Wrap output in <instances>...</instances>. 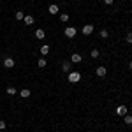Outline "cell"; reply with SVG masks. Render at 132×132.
Masks as SVG:
<instances>
[{"instance_id": "20", "label": "cell", "mask_w": 132, "mask_h": 132, "mask_svg": "<svg viewBox=\"0 0 132 132\" xmlns=\"http://www.w3.org/2000/svg\"><path fill=\"white\" fill-rule=\"evenodd\" d=\"M108 35H109L108 30H101V37H102V39H108Z\"/></svg>"}, {"instance_id": "15", "label": "cell", "mask_w": 132, "mask_h": 132, "mask_svg": "<svg viewBox=\"0 0 132 132\" xmlns=\"http://www.w3.org/2000/svg\"><path fill=\"white\" fill-rule=\"evenodd\" d=\"M60 21H63V23H65V21H69V14H65V12L60 14Z\"/></svg>"}, {"instance_id": "6", "label": "cell", "mask_w": 132, "mask_h": 132, "mask_svg": "<svg viewBox=\"0 0 132 132\" xmlns=\"http://www.w3.org/2000/svg\"><path fill=\"white\" fill-rule=\"evenodd\" d=\"M71 62H72V63H79V62H81V55L74 53V55L71 56Z\"/></svg>"}, {"instance_id": "8", "label": "cell", "mask_w": 132, "mask_h": 132, "mask_svg": "<svg viewBox=\"0 0 132 132\" xmlns=\"http://www.w3.org/2000/svg\"><path fill=\"white\" fill-rule=\"evenodd\" d=\"M58 5H55V4H53V5H50V9H48V12H50V14H56V12H58Z\"/></svg>"}, {"instance_id": "16", "label": "cell", "mask_w": 132, "mask_h": 132, "mask_svg": "<svg viewBox=\"0 0 132 132\" xmlns=\"http://www.w3.org/2000/svg\"><path fill=\"white\" fill-rule=\"evenodd\" d=\"M125 123H127V125H132V116L130 114H125Z\"/></svg>"}, {"instance_id": "12", "label": "cell", "mask_w": 132, "mask_h": 132, "mask_svg": "<svg viewBox=\"0 0 132 132\" xmlns=\"http://www.w3.org/2000/svg\"><path fill=\"white\" fill-rule=\"evenodd\" d=\"M23 20H25V23H27V25H34V16H30V14H28V16H25Z\"/></svg>"}, {"instance_id": "14", "label": "cell", "mask_w": 132, "mask_h": 132, "mask_svg": "<svg viewBox=\"0 0 132 132\" xmlns=\"http://www.w3.org/2000/svg\"><path fill=\"white\" fill-rule=\"evenodd\" d=\"M23 18H25V14H23L21 11H18V12H16V20H18V21H21Z\"/></svg>"}, {"instance_id": "17", "label": "cell", "mask_w": 132, "mask_h": 132, "mask_svg": "<svg viewBox=\"0 0 132 132\" xmlns=\"http://www.w3.org/2000/svg\"><path fill=\"white\" fill-rule=\"evenodd\" d=\"M37 65H39V67H46V60H44V58H39Z\"/></svg>"}, {"instance_id": "10", "label": "cell", "mask_w": 132, "mask_h": 132, "mask_svg": "<svg viewBox=\"0 0 132 132\" xmlns=\"http://www.w3.org/2000/svg\"><path fill=\"white\" fill-rule=\"evenodd\" d=\"M44 35H46V34H44V30H42V28L35 30V37H37V39H44Z\"/></svg>"}, {"instance_id": "22", "label": "cell", "mask_w": 132, "mask_h": 132, "mask_svg": "<svg viewBox=\"0 0 132 132\" xmlns=\"http://www.w3.org/2000/svg\"><path fill=\"white\" fill-rule=\"evenodd\" d=\"M5 125H7L5 122H0V130H4V129H5Z\"/></svg>"}, {"instance_id": "4", "label": "cell", "mask_w": 132, "mask_h": 132, "mask_svg": "<svg viewBox=\"0 0 132 132\" xmlns=\"http://www.w3.org/2000/svg\"><path fill=\"white\" fill-rule=\"evenodd\" d=\"M65 35L72 39V37L76 35V28H74V27H67V28H65Z\"/></svg>"}, {"instance_id": "2", "label": "cell", "mask_w": 132, "mask_h": 132, "mask_svg": "<svg viewBox=\"0 0 132 132\" xmlns=\"http://www.w3.org/2000/svg\"><path fill=\"white\" fill-rule=\"evenodd\" d=\"M116 114H120V116H125V114H127V106H125V104H120V106L116 108Z\"/></svg>"}, {"instance_id": "13", "label": "cell", "mask_w": 132, "mask_h": 132, "mask_svg": "<svg viewBox=\"0 0 132 132\" xmlns=\"http://www.w3.org/2000/svg\"><path fill=\"white\" fill-rule=\"evenodd\" d=\"M48 51H50V46H48V44H44V46L41 48V53H42V56H44V55H48Z\"/></svg>"}, {"instance_id": "18", "label": "cell", "mask_w": 132, "mask_h": 132, "mask_svg": "<svg viewBox=\"0 0 132 132\" xmlns=\"http://www.w3.org/2000/svg\"><path fill=\"white\" fill-rule=\"evenodd\" d=\"M7 93H9V95H16V88L9 86V88H7Z\"/></svg>"}, {"instance_id": "19", "label": "cell", "mask_w": 132, "mask_h": 132, "mask_svg": "<svg viewBox=\"0 0 132 132\" xmlns=\"http://www.w3.org/2000/svg\"><path fill=\"white\" fill-rule=\"evenodd\" d=\"M90 55H92V58H99V50H93Z\"/></svg>"}, {"instance_id": "21", "label": "cell", "mask_w": 132, "mask_h": 132, "mask_svg": "<svg viewBox=\"0 0 132 132\" xmlns=\"http://www.w3.org/2000/svg\"><path fill=\"white\" fill-rule=\"evenodd\" d=\"M125 39H127L129 44H132V34H127V37H125Z\"/></svg>"}, {"instance_id": "11", "label": "cell", "mask_w": 132, "mask_h": 132, "mask_svg": "<svg viewBox=\"0 0 132 132\" xmlns=\"http://www.w3.org/2000/svg\"><path fill=\"white\" fill-rule=\"evenodd\" d=\"M20 95L23 97V99H28V97H30V90H27V88H25V90L20 92Z\"/></svg>"}, {"instance_id": "1", "label": "cell", "mask_w": 132, "mask_h": 132, "mask_svg": "<svg viewBox=\"0 0 132 132\" xmlns=\"http://www.w3.org/2000/svg\"><path fill=\"white\" fill-rule=\"evenodd\" d=\"M81 79V74L79 72H69V81L71 83H78Z\"/></svg>"}, {"instance_id": "24", "label": "cell", "mask_w": 132, "mask_h": 132, "mask_svg": "<svg viewBox=\"0 0 132 132\" xmlns=\"http://www.w3.org/2000/svg\"><path fill=\"white\" fill-rule=\"evenodd\" d=\"M129 69H130V71H132V62H129Z\"/></svg>"}, {"instance_id": "9", "label": "cell", "mask_w": 132, "mask_h": 132, "mask_svg": "<svg viewBox=\"0 0 132 132\" xmlns=\"http://www.w3.org/2000/svg\"><path fill=\"white\" fill-rule=\"evenodd\" d=\"M62 71L69 72V71H71V63H69V62H63V63H62Z\"/></svg>"}, {"instance_id": "7", "label": "cell", "mask_w": 132, "mask_h": 132, "mask_svg": "<svg viewBox=\"0 0 132 132\" xmlns=\"http://www.w3.org/2000/svg\"><path fill=\"white\" fill-rule=\"evenodd\" d=\"M95 72H97V76H101V78H102V76H106L108 69H106V67H97V71H95Z\"/></svg>"}, {"instance_id": "25", "label": "cell", "mask_w": 132, "mask_h": 132, "mask_svg": "<svg viewBox=\"0 0 132 132\" xmlns=\"http://www.w3.org/2000/svg\"><path fill=\"white\" fill-rule=\"evenodd\" d=\"M130 12H132V9H130Z\"/></svg>"}, {"instance_id": "5", "label": "cell", "mask_w": 132, "mask_h": 132, "mask_svg": "<svg viewBox=\"0 0 132 132\" xmlns=\"http://www.w3.org/2000/svg\"><path fill=\"white\" fill-rule=\"evenodd\" d=\"M93 32V25H85L83 27V35H90Z\"/></svg>"}, {"instance_id": "23", "label": "cell", "mask_w": 132, "mask_h": 132, "mask_svg": "<svg viewBox=\"0 0 132 132\" xmlns=\"http://www.w3.org/2000/svg\"><path fill=\"white\" fill-rule=\"evenodd\" d=\"M104 2H106L108 5H111V4H113V0H104Z\"/></svg>"}, {"instance_id": "3", "label": "cell", "mask_w": 132, "mask_h": 132, "mask_svg": "<svg viewBox=\"0 0 132 132\" xmlns=\"http://www.w3.org/2000/svg\"><path fill=\"white\" fill-rule=\"evenodd\" d=\"M4 67H7V69H12V67H14V58L7 56V58L4 60Z\"/></svg>"}]
</instances>
